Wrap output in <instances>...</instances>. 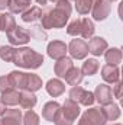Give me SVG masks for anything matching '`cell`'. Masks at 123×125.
Returning a JSON list of instances; mask_svg holds the SVG:
<instances>
[{"label":"cell","instance_id":"cell-1","mask_svg":"<svg viewBox=\"0 0 123 125\" xmlns=\"http://www.w3.org/2000/svg\"><path fill=\"white\" fill-rule=\"evenodd\" d=\"M54 4L55 6L42 10L39 21H41V28L44 29H61L67 25L71 16L72 6L70 0H58Z\"/></svg>","mask_w":123,"mask_h":125},{"label":"cell","instance_id":"cell-2","mask_svg":"<svg viewBox=\"0 0 123 125\" xmlns=\"http://www.w3.org/2000/svg\"><path fill=\"white\" fill-rule=\"evenodd\" d=\"M12 62L22 68L36 70L44 64V55L29 47H22V48L15 50V55H13Z\"/></svg>","mask_w":123,"mask_h":125},{"label":"cell","instance_id":"cell-3","mask_svg":"<svg viewBox=\"0 0 123 125\" xmlns=\"http://www.w3.org/2000/svg\"><path fill=\"white\" fill-rule=\"evenodd\" d=\"M71 100L77 102L78 105H83V106H91L93 103L96 102L94 100V93L90 90H86L80 86H72V89L70 90V97Z\"/></svg>","mask_w":123,"mask_h":125},{"label":"cell","instance_id":"cell-4","mask_svg":"<svg viewBox=\"0 0 123 125\" xmlns=\"http://www.w3.org/2000/svg\"><path fill=\"white\" fill-rule=\"evenodd\" d=\"M67 50H68L71 58H74V60H84L88 55V47L84 39H78V38L71 39V42L67 45Z\"/></svg>","mask_w":123,"mask_h":125},{"label":"cell","instance_id":"cell-5","mask_svg":"<svg viewBox=\"0 0 123 125\" xmlns=\"http://www.w3.org/2000/svg\"><path fill=\"white\" fill-rule=\"evenodd\" d=\"M6 35H7L9 42H10L12 45H18V47H20V45H26V44L31 41V32L26 31V29L22 28V26H16V28H13L12 31L7 32Z\"/></svg>","mask_w":123,"mask_h":125},{"label":"cell","instance_id":"cell-6","mask_svg":"<svg viewBox=\"0 0 123 125\" xmlns=\"http://www.w3.org/2000/svg\"><path fill=\"white\" fill-rule=\"evenodd\" d=\"M110 10H112V3H109L107 0H96L90 13L94 21L101 22L107 19V16L110 15Z\"/></svg>","mask_w":123,"mask_h":125},{"label":"cell","instance_id":"cell-7","mask_svg":"<svg viewBox=\"0 0 123 125\" xmlns=\"http://www.w3.org/2000/svg\"><path fill=\"white\" fill-rule=\"evenodd\" d=\"M60 114H61L65 119L74 122V121L80 116V114H81V111H80V105H78L77 102L71 100V99H65V102L62 103V106H61Z\"/></svg>","mask_w":123,"mask_h":125},{"label":"cell","instance_id":"cell-8","mask_svg":"<svg viewBox=\"0 0 123 125\" xmlns=\"http://www.w3.org/2000/svg\"><path fill=\"white\" fill-rule=\"evenodd\" d=\"M94 93V100H97L101 106L104 105H109L113 102V94H112V87L106 83H101L98 86H96V90L93 92Z\"/></svg>","mask_w":123,"mask_h":125},{"label":"cell","instance_id":"cell-9","mask_svg":"<svg viewBox=\"0 0 123 125\" xmlns=\"http://www.w3.org/2000/svg\"><path fill=\"white\" fill-rule=\"evenodd\" d=\"M46 52H48V55H49L52 60H60L62 57H65L67 52H68L67 44L62 42V41H60V39H54V41H51V42L48 44Z\"/></svg>","mask_w":123,"mask_h":125},{"label":"cell","instance_id":"cell-10","mask_svg":"<svg viewBox=\"0 0 123 125\" xmlns=\"http://www.w3.org/2000/svg\"><path fill=\"white\" fill-rule=\"evenodd\" d=\"M81 116L86 118L91 125H106L107 124V119H106V116H104V114H103V109H101L100 106L86 109Z\"/></svg>","mask_w":123,"mask_h":125},{"label":"cell","instance_id":"cell-11","mask_svg":"<svg viewBox=\"0 0 123 125\" xmlns=\"http://www.w3.org/2000/svg\"><path fill=\"white\" fill-rule=\"evenodd\" d=\"M87 47H88V52L90 54H93L94 57H100L109 48V44H107V41L103 36H91L88 44H87Z\"/></svg>","mask_w":123,"mask_h":125},{"label":"cell","instance_id":"cell-12","mask_svg":"<svg viewBox=\"0 0 123 125\" xmlns=\"http://www.w3.org/2000/svg\"><path fill=\"white\" fill-rule=\"evenodd\" d=\"M9 80L13 89L16 90H25L26 89V82H28V73L25 71H19V70H13L9 74Z\"/></svg>","mask_w":123,"mask_h":125},{"label":"cell","instance_id":"cell-13","mask_svg":"<svg viewBox=\"0 0 123 125\" xmlns=\"http://www.w3.org/2000/svg\"><path fill=\"white\" fill-rule=\"evenodd\" d=\"M101 79L106 83H116L120 80V70L119 65H112V64H106L101 67Z\"/></svg>","mask_w":123,"mask_h":125},{"label":"cell","instance_id":"cell-14","mask_svg":"<svg viewBox=\"0 0 123 125\" xmlns=\"http://www.w3.org/2000/svg\"><path fill=\"white\" fill-rule=\"evenodd\" d=\"M20 109H6L0 118V125H22Z\"/></svg>","mask_w":123,"mask_h":125},{"label":"cell","instance_id":"cell-15","mask_svg":"<svg viewBox=\"0 0 123 125\" xmlns=\"http://www.w3.org/2000/svg\"><path fill=\"white\" fill-rule=\"evenodd\" d=\"M60 111H61V105H60L57 100H49V102H46V103L44 105V108H42V118H44L45 121L54 122L55 118L58 116Z\"/></svg>","mask_w":123,"mask_h":125},{"label":"cell","instance_id":"cell-16","mask_svg":"<svg viewBox=\"0 0 123 125\" xmlns=\"http://www.w3.org/2000/svg\"><path fill=\"white\" fill-rule=\"evenodd\" d=\"M74 67V62H72V58L71 57H62L60 60H57L55 65H54V73L58 79H64L67 76V73Z\"/></svg>","mask_w":123,"mask_h":125},{"label":"cell","instance_id":"cell-17","mask_svg":"<svg viewBox=\"0 0 123 125\" xmlns=\"http://www.w3.org/2000/svg\"><path fill=\"white\" fill-rule=\"evenodd\" d=\"M45 89H46V92H48L49 96L58 97V96H61V94L65 92V84H64V82H61V80L57 77V79L48 80L46 84H45Z\"/></svg>","mask_w":123,"mask_h":125},{"label":"cell","instance_id":"cell-18","mask_svg":"<svg viewBox=\"0 0 123 125\" xmlns=\"http://www.w3.org/2000/svg\"><path fill=\"white\" fill-rule=\"evenodd\" d=\"M19 99H20V92L16 89H9L6 92L1 93L0 100L6 105V106H16L19 105Z\"/></svg>","mask_w":123,"mask_h":125},{"label":"cell","instance_id":"cell-19","mask_svg":"<svg viewBox=\"0 0 123 125\" xmlns=\"http://www.w3.org/2000/svg\"><path fill=\"white\" fill-rule=\"evenodd\" d=\"M38 99L33 92H29V90H22L20 92V99H19V105L20 108L23 109H33L35 105H36Z\"/></svg>","mask_w":123,"mask_h":125},{"label":"cell","instance_id":"cell-20","mask_svg":"<svg viewBox=\"0 0 123 125\" xmlns=\"http://www.w3.org/2000/svg\"><path fill=\"white\" fill-rule=\"evenodd\" d=\"M104 60L107 64H112V65H119L122 62V50L120 48H107L104 51Z\"/></svg>","mask_w":123,"mask_h":125},{"label":"cell","instance_id":"cell-21","mask_svg":"<svg viewBox=\"0 0 123 125\" xmlns=\"http://www.w3.org/2000/svg\"><path fill=\"white\" fill-rule=\"evenodd\" d=\"M101 109H103V114H104V116H106L107 121H116V119H119V116H120V108H119V105L114 103V102L101 106Z\"/></svg>","mask_w":123,"mask_h":125},{"label":"cell","instance_id":"cell-22","mask_svg":"<svg viewBox=\"0 0 123 125\" xmlns=\"http://www.w3.org/2000/svg\"><path fill=\"white\" fill-rule=\"evenodd\" d=\"M41 15H42V9L39 6H32L28 10H25L22 13V21L26 22V23H31V22H36L41 19Z\"/></svg>","mask_w":123,"mask_h":125},{"label":"cell","instance_id":"cell-23","mask_svg":"<svg viewBox=\"0 0 123 125\" xmlns=\"http://www.w3.org/2000/svg\"><path fill=\"white\" fill-rule=\"evenodd\" d=\"M83 73H81V70L78 68V67H72L68 73H67V76L64 77L65 79V82L70 84V86H78L81 82H83Z\"/></svg>","mask_w":123,"mask_h":125},{"label":"cell","instance_id":"cell-24","mask_svg":"<svg viewBox=\"0 0 123 125\" xmlns=\"http://www.w3.org/2000/svg\"><path fill=\"white\" fill-rule=\"evenodd\" d=\"M9 10L10 13H23L31 7V0H9Z\"/></svg>","mask_w":123,"mask_h":125},{"label":"cell","instance_id":"cell-25","mask_svg":"<svg viewBox=\"0 0 123 125\" xmlns=\"http://www.w3.org/2000/svg\"><path fill=\"white\" fill-rule=\"evenodd\" d=\"M42 86H44L42 79H41L38 74H35V73H28V82H26V89H25V90H29V92H33V93H35V92L41 90Z\"/></svg>","mask_w":123,"mask_h":125},{"label":"cell","instance_id":"cell-26","mask_svg":"<svg viewBox=\"0 0 123 125\" xmlns=\"http://www.w3.org/2000/svg\"><path fill=\"white\" fill-rule=\"evenodd\" d=\"M94 31H96V26H94V23H93L91 19H88V18H83V19H81L80 35H81L84 39H90L91 36H94Z\"/></svg>","mask_w":123,"mask_h":125},{"label":"cell","instance_id":"cell-27","mask_svg":"<svg viewBox=\"0 0 123 125\" xmlns=\"http://www.w3.org/2000/svg\"><path fill=\"white\" fill-rule=\"evenodd\" d=\"M100 68V62L97 61L96 58H88L83 62V67L80 68L83 76H94Z\"/></svg>","mask_w":123,"mask_h":125},{"label":"cell","instance_id":"cell-28","mask_svg":"<svg viewBox=\"0 0 123 125\" xmlns=\"http://www.w3.org/2000/svg\"><path fill=\"white\" fill-rule=\"evenodd\" d=\"M75 1V10L80 15H88L91 12V7L96 0H74Z\"/></svg>","mask_w":123,"mask_h":125},{"label":"cell","instance_id":"cell-29","mask_svg":"<svg viewBox=\"0 0 123 125\" xmlns=\"http://www.w3.org/2000/svg\"><path fill=\"white\" fill-rule=\"evenodd\" d=\"M22 122H23V125H39L41 121H39V115L35 111L28 109L25 112V115L22 116Z\"/></svg>","mask_w":123,"mask_h":125},{"label":"cell","instance_id":"cell-30","mask_svg":"<svg viewBox=\"0 0 123 125\" xmlns=\"http://www.w3.org/2000/svg\"><path fill=\"white\" fill-rule=\"evenodd\" d=\"M16 19L13 16V13H3V31L10 32L13 28H16Z\"/></svg>","mask_w":123,"mask_h":125},{"label":"cell","instance_id":"cell-31","mask_svg":"<svg viewBox=\"0 0 123 125\" xmlns=\"http://www.w3.org/2000/svg\"><path fill=\"white\" fill-rule=\"evenodd\" d=\"M15 50H16V48L9 47V45L0 47V58H1L3 61H6V62H12L13 55H15Z\"/></svg>","mask_w":123,"mask_h":125},{"label":"cell","instance_id":"cell-32","mask_svg":"<svg viewBox=\"0 0 123 125\" xmlns=\"http://www.w3.org/2000/svg\"><path fill=\"white\" fill-rule=\"evenodd\" d=\"M80 29H81V19H74L68 23L67 26V33L70 36H78L80 35Z\"/></svg>","mask_w":123,"mask_h":125},{"label":"cell","instance_id":"cell-33","mask_svg":"<svg viewBox=\"0 0 123 125\" xmlns=\"http://www.w3.org/2000/svg\"><path fill=\"white\" fill-rule=\"evenodd\" d=\"M9 89H13L12 84H10L9 76H0V93H3V92H6Z\"/></svg>","mask_w":123,"mask_h":125},{"label":"cell","instance_id":"cell-34","mask_svg":"<svg viewBox=\"0 0 123 125\" xmlns=\"http://www.w3.org/2000/svg\"><path fill=\"white\" fill-rule=\"evenodd\" d=\"M113 84H114L113 89H112V94H113V97L120 99V97H122V82L119 80V82H116V83H113Z\"/></svg>","mask_w":123,"mask_h":125},{"label":"cell","instance_id":"cell-35","mask_svg":"<svg viewBox=\"0 0 123 125\" xmlns=\"http://www.w3.org/2000/svg\"><path fill=\"white\" fill-rule=\"evenodd\" d=\"M54 124H55V125H72L74 122H71V121H68V119H65V118L62 116L61 114H58V116L55 118V121H54Z\"/></svg>","mask_w":123,"mask_h":125},{"label":"cell","instance_id":"cell-36","mask_svg":"<svg viewBox=\"0 0 123 125\" xmlns=\"http://www.w3.org/2000/svg\"><path fill=\"white\" fill-rule=\"evenodd\" d=\"M7 6H9V0H0V10L7 9Z\"/></svg>","mask_w":123,"mask_h":125},{"label":"cell","instance_id":"cell-37","mask_svg":"<svg viewBox=\"0 0 123 125\" xmlns=\"http://www.w3.org/2000/svg\"><path fill=\"white\" fill-rule=\"evenodd\" d=\"M77 125H91V124H90V122H88V121H87L86 118H83V116H81V118H80V121H78V124H77Z\"/></svg>","mask_w":123,"mask_h":125},{"label":"cell","instance_id":"cell-38","mask_svg":"<svg viewBox=\"0 0 123 125\" xmlns=\"http://www.w3.org/2000/svg\"><path fill=\"white\" fill-rule=\"evenodd\" d=\"M6 109H7V106H6V105H4V103L0 100V116L4 114V111H6Z\"/></svg>","mask_w":123,"mask_h":125},{"label":"cell","instance_id":"cell-39","mask_svg":"<svg viewBox=\"0 0 123 125\" xmlns=\"http://www.w3.org/2000/svg\"><path fill=\"white\" fill-rule=\"evenodd\" d=\"M36 3H38V4H41V6H45V4L48 3V0H36Z\"/></svg>","mask_w":123,"mask_h":125},{"label":"cell","instance_id":"cell-40","mask_svg":"<svg viewBox=\"0 0 123 125\" xmlns=\"http://www.w3.org/2000/svg\"><path fill=\"white\" fill-rule=\"evenodd\" d=\"M0 31H3V13H0Z\"/></svg>","mask_w":123,"mask_h":125},{"label":"cell","instance_id":"cell-41","mask_svg":"<svg viewBox=\"0 0 123 125\" xmlns=\"http://www.w3.org/2000/svg\"><path fill=\"white\" fill-rule=\"evenodd\" d=\"M48 1H52V3H57L58 0H48Z\"/></svg>","mask_w":123,"mask_h":125},{"label":"cell","instance_id":"cell-42","mask_svg":"<svg viewBox=\"0 0 123 125\" xmlns=\"http://www.w3.org/2000/svg\"><path fill=\"white\" fill-rule=\"evenodd\" d=\"M109 3H113V1H117V0H107Z\"/></svg>","mask_w":123,"mask_h":125},{"label":"cell","instance_id":"cell-43","mask_svg":"<svg viewBox=\"0 0 123 125\" xmlns=\"http://www.w3.org/2000/svg\"><path fill=\"white\" fill-rule=\"evenodd\" d=\"M112 125H122V124H112Z\"/></svg>","mask_w":123,"mask_h":125}]
</instances>
